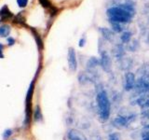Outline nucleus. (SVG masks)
Listing matches in <instances>:
<instances>
[{
  "label": "nucleus",
  "mask_w": 149,
  "mask_h": 140,
  "mask_svg": "<svg viewBox=\"0 0 149 140\" xmlns=\"http://www.w3.org/2000/svg\"><path fill=\"white\" fill-rule=\"evenodd\" d=\"M39 3L43 6L45 8H48V9H55V8L51 5V3L49 1V0H39Z\"/></svg>",
  "instance_id": "20"
},
{
  "label": "nucleus",
  "mask_w": 149,
  "mask_h": 140,
  "mask_svg": "<svg viewBox=\"0 0 149 140\" xmlns=\"http://www.w3.org/2000/svg\"><path fill=\"white\" fill-rule=\"evenodd\" d=\"M33 91H34V81H32L31 85L29 87V90L27 92V96H26V104H25V120H24V123L28 124V123L30 121V117H31V102H32V94H33Z\"/></svg>",
  "instance_id": "3"
},
{
  "label": "nucleus",
  "mask_w": 149,
  "mask_h": 140,
  "mask_svg": "<svg viewBox=\"0 0 149 140\" xmlns=\"http://www.w3.org/2000/svg\"><path fill=\"white\" fill-rule=\"evenodd\" d=\"M128 49L130 51H136L139 49V42L136 39L130 40L128 43Z\"/></svg>",
  "instance_id": "18"
},
{
  "label": "nucleus",
  "mask_w": 149,
  "mask_h": 140,
  "mask_svg": "<svg viewBox=\"0 0 149 140\" xmlns=\"http://www.w3.org/2000/svg\"><path fill=\"white\" fill-rule=\"evenodd\" d=\"M17 3L19 5V7L21 8H25L28 4V0H17Z\"/></svg>",
  "instance_id": "23"
},
{
  "label": "nucleus",
  "mask_w": 149,
  "mask_h": 140,
  "mask_svg": "<svg viewBox=\"0 0 149 140\" xmlns=\"http://www.w3.org/2000/svg\"><path fill=\"white\" fill-rule=\"evenodd\" d=\"M85 42H86V39L84 38V37H82V38L79 40V44H78V46L80 47V48H82V47H84L85 46Z\"/></svg>",
  "instance_id": "25"
},
{
  "label": "nucleus",
  "mask_w": 149,
  "mask_h": 140,
  "mask_svg": "<svg viewBox=\"0 0 149 140\" xmlns=\"http://www.w3.org/2000/svg\"><path fill=\"white\" fill-rule=\"evenodd\" d=\"M10 26L8 24H4L0 26V36L1 37H7L9 33H10Z\"/></svg>",
  "instance_id": "16"
},
{
  "label": "nucleus",
  "mask_w": 149,
  "mask_h": 140,
  "mask_svg": "<svg viewBox=\"0 0 149 140\" xmlns=\"http://www.w3.org/2000/svg\"><path fill=\"white\" fill-rule=\"evenodd\" d=\"M128 124H130V120L127 118H125V117L120 116V115L116 117V118H115L113 120V125L118 129L126 128L128 126Z\"/></svg>",
  "instance_id": "9"
},
{
  "label": "nucleus",
  "mask_w": 149,
  "mask_h": 140,
  "mask_svg": "<svg viewBox=\"0 0 149 140\" xmlns=\"http://www.w3.org/2000/svg\"><path fill=\"white\" fill-rule=\"evenodd\" d=\"M112 55L118 61L120 60L121 58H123L125 55V48L123 44L121 43L115 44L113 48H112Z\"/></svg>",
  "instance_id": "7"
},
{
  "label": "nucleus",
  "mask_w": 149,
  "mask_h": 140,
  "mask_svg": "<svg viewBox=\"0 0 149 140\" xmlns=\"http://www.w3.org/2000/svg\"><path fill=\"white\" fill-rule=\"evenodd\" d=\"M147 118H148V120H149V117H147ZM147 124H149V123H147ZM144 125H146V124H144Z\"/></svg>",
  "instance_id": "28"
},
{
  "label": "nucleus",
  "mask_w": 149,
  "mask_h": 140,
  "mask_svg": "<svg viewBox=\"0 0 149 140\" xmlns=\"http://www.w3.org/2000/svg\"><path fill=\"white\" fill-rule=\"evenodd\" d=\"M68 67L70 71L74 72L77 68V61L76 51L73 48H69L68 50Z\"/></svg>",
  "instance_id": "6"
},
{
  "label": "nucleus",
  "mask_w": 149,
  "mask_h": 140,
  "mask_svg": "<svg viewBox=\"0 0 149 140\" xmlns=\"http://www.w3.org/2000/svg\"><path fill=\"white\" fill-rule=\"evenodd\" d=\"M7 41H8V43L9 46H12L14 43H15V39H13L12 37H8Z\"/></svg>",
  "instance_id": "24"
},
{
  "label": "nucleus",
  "mask_w": 149,
  "mask_h": 140,
  "mask_svg": "<svg viewBox=\"0 0 149 140\" xmlns=\"http://www.w3.org/2000/svg\"><path fill=\"white\" fill-rule=\"evenodd\" d=\"M99 31L102 34L104 39L108 41V42H113L115 39V33L112 31L109 28H106V27H100L99 28Z\"/></svg>",
  "instance_id": "10"
},
{
  "label": "nucleus",
  "mask_w": 149,
  "mask_h": 140,
  "mask_svg": "<svg viewBox=\"0 0 149 140\" xmlns=\"http://www.w3.org/2000/svg\"><path fill=\"white\" fill-rule=\"evenodd\" d=\"M42 118H43V116H42L40 107L37 106L36 107V110H35V120L36 121H40V120H42Z\"/></svg>",
  "instance_id": "19"
},
{
  "label": "nucleus",
  "mask_w": 149,
  "mask_h": 140,
  "mask_svg": "<svg viewBox=\"0 0 149 140\" xmlns=\"http://www.w3.org/2000/svg\"><path fill=\"white\" fill-rule=\"evenodd\" d=\"M132 32H130V31H125L122 33V35L120 36V40L122 43L124 44H128L129 42L130 41V39H132Z\"/></svg>",
  "instance_id": "15"
},
{
  "label": "nucleus",
  "mask_w": 149,
  "mask_h": 140,
  "mask_svg": "<svg viewBox=\"0 0 149 140\" xmlns=\"http://www.w3.org/2000/svg\"><path fill=\"white\" fill-rule=\"evenodd\" d=\"M21 17V14H19V15L18 16H16V18H15V20H18V19L19 18H20ZM20 20H21V22H24V18H21L20 19Z\"/></svg>",
  "instance_id": "27"
},
{
  "label": "nucleus",
  "mask_w": 149,
  "mask_h": 140,
  "mask_svg": "<svg viewBox=\"0 0 149 140\" xmlns=\"http://www.w3.org/2000/svg\"><path fill=\"white\" fill-rule=\"evenodd\" d=\"M106 15L110 22H116L124 24V23L132 22L134 14L125 10V9L121 8L118 6H116L107 9Z\"/></svg>",
  "instance_id": "2"
},
{
  "label": "nucleus",
  "mask_w": 149,
  "mask_h": 140,
  "mask_svg": "<svg viewBox=\"0 0 149 140\" xmlns=\"http://www.w3.org/2000/svg\"><path fill=\"white\" fill-rule=\"evenodd\" d=\"M96 102L98 106V113H99V119L101 121H106L110 117L111 110V103L108 98V95L105 91H100L97 93Z\"/></svg>",
  "instance_id": "1"
},
{
  "label": "nucleus",
  "mask_w": 149,
  "mask_h": 140,
  "mask_svg": "<svg viewBox=\"0 0 149 140\" xmlns=\"http://www.w3.org/2000/svg\"><path fill=\"white\" fill-rule=\"evenodd\" d=\"M124 88L126 91H132L135 87V82H136V79H135V75L132 72L128 71L125 74V78H124Z\"/></svg>",
  "instance_id": "5"
},
{
  "label": "nucleus",
  "mask_w": 149,
  "mask_h": 140,
  "mask_svg": "<svg viewBox=\"0 0 149 140\" xmlns=\"http://www.w3.org/2000/svg\"><path fill=\"white\" fill-rule=\"evenodd\" d=\"M3 49L4 47L2 44H0V58H4V55H3Z\"/></svg>",
  "instance_id": "26"
},
{
  "label": "nucleus",
  "mask_w": 149,
  "mask_h": 140,
  "mask_svg": "<svg viewBox=\"0 0 149 140\" xmlns=\"http://www.w3.org/2000/svg\"><path fill=\"white\" fill-rule=\"evenodd\" d=\"M118 66L120 69L122 70H128L130 67H132V60L130 58H121L120 60L118 61Z\"/></svg>",
  "instance_id": "12"
},
{
  "label": "nucleus",
  "mask_w": 149,
  "mask_h": 140,
  "mask_svg": "<svg viewBox=\"0 0 149 140\" xmlns=\"http://www.w3.org/2000/svg\"><path fill=\"white\" fill-rule=\"evenodd\" d=\"M108 140H121V135L119 133H112L107 137Z\"/></svg>",
  "instance_id": "21"
},
{
  "label": "nucleus",
  "mask_w": 149,
  "mask_h": 140,
  "mask_svg": "<svg viewBox=\"0 0 149 140\" xmlns=\"http://www.w3.org/2000/svg\"><path fill=\"white\" fill-rule=\"evenodd\" d=\"M100 65V59H98L96 57H91L88 59V61L87 62V69L88 71L90 72L91 74H93V71L94 69Z\"/></svg>",
  "instance_id": "11"
},
{
  "label": "nucleus",
  "mask_w": 149,
  "mask_h": 140,
  "mask_svg": "<svg viewBox=\"0 0 149 140\" xmlns=\"http://www.w3.org/2000/svg\"><path fill=\"white\" fill-rule=\"evenodd\" d=\"M110 24H111V28H112V31L114 33H121L123 32L124 30V26L122 23H119V22H110Z\"/></svg>",
  "instance_id": "14"
},
{
  "label": "nucleus",
  "mask_w": 149,
  "mask_h": 140,
  "mask_svg": "<svg viewBox=\"0 0 149 140\" xmlns=\"http://www.w3.org/2000/svg\"><path fill=\"white\" fill-rule=\"evenodd\" d=\"M67 137L69 140H88L86 135L77 129L69 130L67 133Z\"/></svg>",
  "instance_id": "8"
},
{
  "label": "nucleus",
  "mask_w": 149,
  "mask_h": 140,
  "mask_svg": "<svg viewBox=\"0 0 149 140\" xmlns=\"http://www.w3.org/2000/svg\"><path fill=\"white\" fill-rule=\"evenodd\" d=\"M13 16V14L11 13V11L9 10V8H8L7 5L3 6V8L0 9V18L1 20H7V19H9Z\"/></svg>",
  "instance_id": "13"
},
{
  "label": "nucleus",
  "mask_w": 149,
  "mask_h": 140,
  "mask_svg": "<svg viewBox=\"0 0 149 140\" xmlns=\"http://www.w3.org/2000/svg\"><path fill=\"white\" fill-rule=\"evenodd\" d=\"M2 22V20H1V19H0V22Z\"/></svg>",
  "instance_id": "29"
},
{
  "label": "nucleus",
  "mask_w": 149,
  "mask_h": 140,
  "mask_svg": "<svg viewBox=\"0 0 149 140\" xmlns=\"http://www.w3.org/2000/svg\"><path fill=\"white\" fill-rule=\"evenodd\" d=\"M78 80H79V83L80 84H86L88 82H91V79L90 78V77L88 76L87 73H84L82 72L80 75L78 76Z\"/></svg>",
  "instance_id": "17"
},
{
  "label": "nucleus",
  "mask_w": 149,
  "mask_h": 140,
  "mask_svg": "<svg viewBox=\"0 0 149 140\" xmlns=\"http://www.w3.org/2000/svg\"><path fill=\"white\" fill-rule=\"evenodd\" d=\"M100 54H101V58H100L101 67L104 69L105 72H110L112 68V61H111V58L108 52L105 50V51H102Z\"/></svg>",
  "instance_id": "4"
},
{
  "label": "nucleus",
  "mask_w": 149,
  "mask_h": 140,
  "mask_svg": "<svg viewBox=\"0 0 149 140\" xmlns=\"http://www.w3.org/2000/svg\"><path fill=\"white\" fill-rule=\"evenodd\" d=\"M12 130L11 129H7V130H5V132L3 134V138L4 139H8L12 135Z\"/></svg>",
  "instance_id": "22"
}]
</instances>
